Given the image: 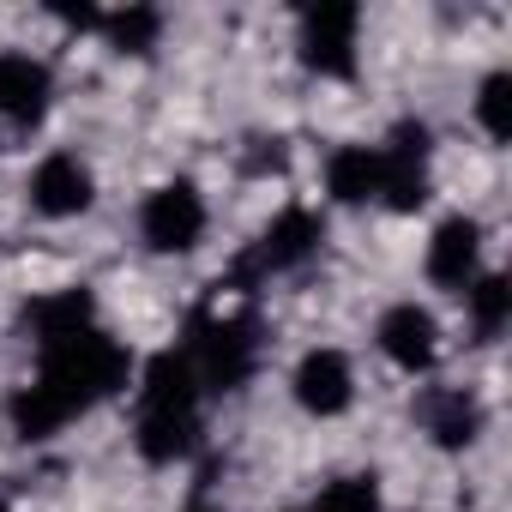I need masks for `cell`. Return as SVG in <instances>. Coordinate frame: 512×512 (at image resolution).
<instances>
[{"label":"cell","instance_id":"1","mask_svg":"<svg viewBox=\"0 0 512 512\" xmlns=\"http://www.w3.org/2000/svg\"><path fill=\"white\" fill-rule=\"evenodd\" d=\"M37 362H43L37 380H43L49 392H61V398L73 404V416L91 410V404H103V398H115V392L127 386V374H133L127 344L109 338L103 326H91V332H79V338H67V344L37 350Z\"/></svg>","mask_w":512,"mask_h":512},{"label":"cell","instance_id":"2","mask_svg":"<svg viewBox=\"0 0 512 512\" xmlns=\"http://www.w3.org/2000/svg\"><path fill=\"white\" fill-rule=\"evenodd\" d=\"M193 374H199V392H241L260 368V326L247 314H205L193 320V338L181 344Z\"/></svg>","mask_w":512,"mask_h":512},{"label":"cell","instance_id":"3","mask_svg":"<svg viewBox=\"0 0 512 512\" xmlns=\"http://www.w3.org/2000/svg\"><path fill=\"white\" fill-rule=\"evenodd\" d=\"M374 151H380V199H386V211H398V217L422 211L428 193H434V139H428V127L398 121L392 139L374 145Z\"/></svg>","mask_w":512,"mask_h":512},{"label":"cell","instance_id":"4","mask_svg":"<svg viewBox=\"0 0 512 512\" xmlns=\"http://www.w3.org/2000/svg\"><path fill=\"white\" fill-rule=\"evenodd\" d=\"M205 223H211V211L193 181H163L139 205V235L151 253H193L205 241Z\"/></svg>","mask_w":512,"mask_h":512},{"label":"cell","instance_id":"5","mask_svg":"<svg viewBox=\"0 0 512 512\" xmlns=\"http://www.w3.org/2000/svg\"><path fill=\"white\" fill-rule=\"evenodd\" d=\"M356 37H362V7L332 0V7L302 13V67L320 79H356Z\"/></svg>","mask_w":512,"mask_h":512},{"label":"cell","instance_id":"6","mask_svg":"<svg viewBox=\"0 0 512 512\" xmlns=\"http://www.w3.org/2000/svg\"><path fill=\"white\" fill-rule=\"evenodd\" d=\"M428 284L434 290H452V296H464L476 278H482V223L476 217H446V223H434V235H428Z\"/></svg>","mask_w":512,"mask_h":512},{"label":"cell","instance_id":"7","mask_svg":"<svg viewBox=\"0 0 512 512\" xmlns=\"http://www.w3.org/2000/svg\"><path fill=\"white\" fill-rule=\"evenodd\" d=\"M374 344H380V356H386L392 368H404V374H428L434 356H440V320H434L422 302H398V308L380 314Z\"/></svg>","mask_w":512,"mask_h":512},{"label":"cell","instance_id":"8","mask_svg":"<svg viewBox=\"0 0 512 512\" xmlns=\"http://www.w3.org/2000/svg\"><path fill=\"white\" fill-rule=\"evenodd\" d=\"M290 386H296V404H302L308 416H320V422H326V416H344V410L356 404V368H350V356L332 350V344L308 350V356L296 362Z\"/></svg>","mask_w":512,"mask_h":512},{"label":"cell","instance_id":"9","mask_svg":"<svg viewBox=\"0 0 512 512\" xmlns=\"http://www.w3.org/2000/svg\"><path fill=\"white\" fill-rule=\"evenodd\" d=\"M31 205L43 211V217H85L91 205H97V175L73 157V151H49L43 163H37V175H31Z\"/></svg>","mask_w":512,"mask_h":512},{"label":"cell","instance_id":"10","mask_svg":"<svg viewBox=\"0 0 512 512\" xmlns=\"http://www.w3.org/2000/svg\"><path fill=\"white\" fill-rule=\"evenodd\" d=\"M199 374L187 350H163L139 374V416H199Z\"/></svg>","mask_w":512,"mask_h":512},{"label":"cell","instance_id":"11","mask_svg":"<svg viewBox=\"0 0 512 512\" xmlns=\"http://www.w3.org/2000/svg\"><path fill=\"white\" fill-rule=\"evenodd\" d=\"M55 103V79L43 61L31 55H0V121L13 127H37Z\"/></svg>","mask_w":512,"mask_h":512},{"label":"cell","instance_id":"12","mask_svg":"<svg viewBox=\"0 0 512 512\" xmlns=\"http://www.w3.org/2000/svg\"><path fill=\"white\" fill-rule=\"evenodd\" d=\"M320 235H326L320 211H308V205H290V211H278V217L266 223L260 247H253V266H260V272H290V266H302L308 253L320 247Z\"/></svg>","mask_w":512,"mask_h":512},{"label":"cell","instance_id":"13","mask_svg":"<svg viewBox=\"0 0 512 512\" xmlns=\"http://www.w3.org/2000/svg\"><path fill=\"white\" fill-rule=\"evenodd\" d=\"M422 428H428V440H434L440 452L476 446V434H482V404H476V392H464V386H434V392L422 398Z\"/></svg>","mask_w":512,"mask_h":512},{"label":"cell","instance_id":"14","mask_svg":"<svg viewBox=\"0 0 512 512\" xmlns=\"http://www.w3.org/2000/svg\"><path fill=\"white\" fill-rule=\"evenodd\" d=\"M25 326H31L37 350H49V344H67V338L91 332L97 326V302H91V290H55V296H37L31 302Z\"/></svg>","mask_w":512,"mask_h":512},{"label":"cell","instance_id":"15","mask_svg":"<svg viewBox=\"0 0 512 512\" xmlns=\"http://www.w3.org/2000/svg\"><path fill=\"white\" fill-rule=\"evenodd\" d=\"M326 193L338 205H368L380 199V151L374 145H338L326 157Z\"/></svg>","mask_w":512,"mask_h":512},{"label":"cell","instance_id":"16","mask_svg":"<svg viewBox=\"0 0 512 512\" xmlns=\"http://www.w3.org/2000/svg\"><path fill=\"white\" fill-rule=\"evenodd\" d=\"M7 416H13V434H19V440H49V434H61V428L73 422V404H67L61 392H49L43 380H31V386L13 392Z\"/></svg>","mask_w":512,"mask_h":512},{"label":"cell","instance_id":"17","mask_svg":"<svg viewBox=\"0 0 512 512\" xmlns=\"http://www.w3.org/2000/svg\"><path fill=\"white\" fill-rule=\"evenodd\" d=\"M133 446H139L145 464H181L199 446V416H139Z\"/></svg>","mask_w":512,"mask_h":512},{"label":"cell","instance_id":"18","mask_svg":"<svg viewBox=\"0 0 512 512\" xmlns=\"http://www.w3.org/2000/svg\"><path fill=\"white\" fill-rule=\"evenodd\" d=\"M97 31H103L121 55H151L157 37H163V13H157V7H121V13H103Z\"/></svg>","mask_w":512,"mask_h":512},{"label":"cell","instance_id":"19","mask_svg":"<svg viewBox=\"0 0 512 512\" xmlns=\"http://www.w3.org/2000/svg\"><path fill=\"white\" fill-rule=\"evenodd\" d=\"M464 308H470V326H476L482 338H494V332L512 320V284H506L500 272H482V278L464 290Z\"/></svg>","mask_w":512,"mask_h":512},{"label":"cell","instance_id":"20","mask_svg":"<svg viewBox=\"0 0 512 512\" xmlns=\"http://www.w3.org/2000/svg\"><path fill=\"white\" fill-rule=\"evenodd\" d=\"M314 512H380V476L374 470H350V476L326 482L314 494Z\"/></svg>","mask_w":512,"mask_h":512},{"label":"cell","instance_id":"21","mask_svg":"<svg viewBox=\"0 0 512 512\" xmlns=\"http://www.w3.org/2000/svg\"><path fill=\"white\" fill-rule=\"evenodd\" d=\"M476 121H482V133H488L494 145L512 139V73H488V79L476 85Z\"/></svg>","mask_w":512,"mask_h":512},{"label":"cell","instance_id":"22","mask_svg":"<svg viewBox=\"0 0 512 512\" xmlns=\"http://www.w3.org/2000/svg\"><path fill=\"white\" fill-rule=\"evenodd\" d=\"M187 512H223V506H187Z\"/></svg>","mask_w":512,"mask_h":512},{"label":"cell","instance_id":"23","mask_svg":"<svg viewBox=\"0 0 512 512\" xmlns=\"http://www.w3.org/2000/svg\"><path fill=\"white\" fill-rule=\"evenodd\" d=\"M0 512H13V506H7V500H0Z\"/></svg>","mask_w":512,"mask_h":512}]
</instances>
